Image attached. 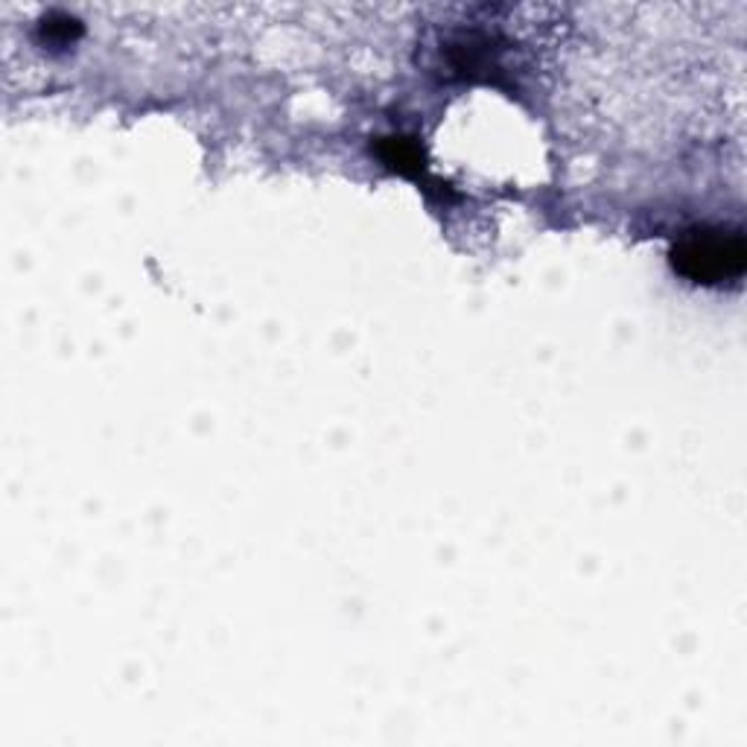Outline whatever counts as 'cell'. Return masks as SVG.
Instances as JSON below:
<instances>
[{"instance_id": "1", "label": "cell", "mask_w": 747, "mask_h": 747, "mask_svg": "<svg viewBox=\"0 0 747 747\" xmlns=\"http://www.w3.org/2000/svg\"><path fill=\"white\" fill-rule=\"evenodd\" d=\"M672 266L686 281L698 287H724L745 274L747 249L741 231L724 228H695L686 231L672 249Z\"/></svg>"}, {"instance_id": "2", "label": "cell", "mask_w": 747, "mask_h": 747, "mask_svg": "<svg viewBox=\"0 0 747 747\" xmlns=\"http://www.w3.org/2000/svg\"><path fill=\"white\" fill-rule=\"evenodd\" d=\"M377 155H380V162L386 164V167H392L394 173H401V176H412V178L426 176L424 153H421L418 141H412V137H403V135L380 137Z\"/></svg>"}, {"instance_id": "3", "label": "cell", "mask_w": 747, "mask_h": 747, "mask_svg": "<svg viewBox=\"0 0 747 747\" xmlns=\"http://www.w3.org/2000/svg\"><path fill=\"white\" fill-rule=\"evenodd\" d=\"M41 33H44V39L48 41H53V44H73V41L82 35V24L76 21V18H68V15H62L59 21L48 18V21L41 24Z\"/></svg>"}]
</instances>
